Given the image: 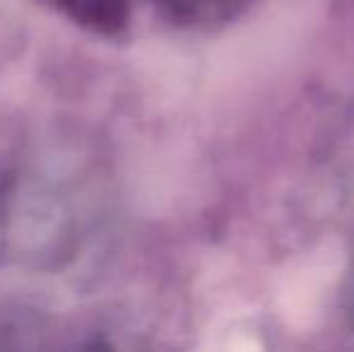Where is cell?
<instances>
[{
  "label": "cell",
  "mask_w": 354,
  "mask_h": 352,
  "mask_svg": "<svg viewBox=\"0 0 354 352\" xmlns=\"http://www.w3.org/2000/svg\"><path fill=\"white\" fill-rule=\"evenodd\" d=\"M251 0H157L164 17L186 29H212L232 22Z\"/></svg>",
  "instance_id": "1"
},
{
  "label": "cell",
  "mask_w": 354,
  "mask_h": 352,
  "mask_svg": "<svg viewBox=\"0 0 354 352\" xmlns=\"http://www.w3.org/2000/svg\"><path fill=\"white\" fill-rule=\"evenodd\" d=\"M75 24L104 37L123 32L131 15V0H53Z\"/></svg>",
  "instance_id": "2"
}]
</instances>
